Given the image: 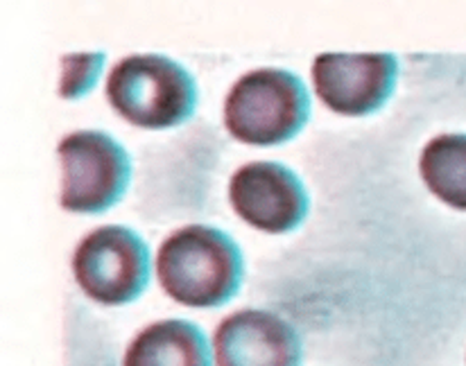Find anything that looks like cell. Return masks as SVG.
<instances>
[{"label": "cell", "mask_w": 466, "mask_h": 366, "mask_svg": "<svg viewBox=\"0 0 466 366\" xmlns=\"http://www.w3.org/2000/svg\"><path fill=\"white\" fill-rule=\"evenodd\" d=\"M62 159V206L71 213L97 215L127 193L132 159L106 132H76L57 147Z\"/></svg>", "instance_id": "4"}, {"label": "cell", "mask_w": 466, "mask_h": 366, "mask_svg": "<svg viewBox=\"0 0 466 366\" xmlns=\"http://www.w3.org/2000/svg\"><path fill=\"white\" fill-rule=\"evenodd\" d=\"M315 93L339 115H371L399 82V59L390 53H324L312 62Z\"/></svg>", "instance_id": "6"}, {"label": "cell", "mask_w": 466, "mask_h": 366, "mask_svg": "<svg viewBox=\"0 0 466 366\" xmlns=\"http://www.w3.org/2000/svg\"><path fill=\"white\" fill-rule=\"evenodd\" d=\"M310 93L283 68H258L242 75L225 100V127L236 141L274 147L292 141L309 124Z\"/></svg>", "instance_id": "2"}, {"label": "cell", "mask_w": 466, "mask_h": 366, "mask_svg": "<svg viewBox=\"0 0 466 366\" xmlns=\"http://www.w3.org/2000/svg\"><path fill=\"white\" fill-rule=\"evenodd\" d=\"M218 366H301L304 349L292 323L268 310H240L218 326Z\"/></svg>", "instance_id": "8"}, {"label": "cell", "mask_w": 466, "mask_h": 366, "mask_svg": "<svg viewBox=\"0 0 466 366\" xmlns=\"http://www.w3.org/2000/svg\"><path fill=\"white\" fill-rule=\"evenodd\" d=\"M419 173L437 199L451 208L466 211V134H441L432 138L421 152Z\"/></svg>", "instance_id": "10"}, {"label": "cell", "mask_w": 466, "mask_h": 366, "mask_svg": "<svg viewBox=\"0 0 466 366\" xmlns=\"http://www.w3.org/2000/svg\"><path fill=\"white\" fill-rule=\"evenodd\" d=\"M231 206L242 220L265 233H290L304 224L310 197L288 165L256 161L236 170L229 183Z\"/></svg>", "instance_id": "7"}, {"label": "cell", "mask_w": 466, "mask_h": 366, "mask_svg": "<svg viewBox=\"0 0 466 366\" xmlns=\"http://www.w3.org/2000/svg\"><path fill=\"white\" fill-rule=\"evenodd\" d=\"M105 53H79L62 57V82H59V95L66 100L84 97L96 86L105 66Z\"/></svg>", "instance_id": "11"}, {"label": "cell", "mask_w": 466, "mask_h": 366, "mask_svg": "<svg viewBox=\"0 0 466 366\" xmlns=\"http://www.w3.org/2000/svg\"><path fill=\"white\" fill-rule=\"evenodd\" d=\"M106 97L116 114L141 129H172L198 109L195 77L163 54H132L116 64L106 80Z\"/></svg>", "instance_id": "3"}, {"label": "cell", "mask_w": 466, "mask_h": 366, "mask_svg": "<svg viewBox=\"0 0 466 366\" xmlns=\"http://www.w3.org/2000/svg\"><path fill=\"white\" fill-rule=\"evenodd\" d=\"M123 366H211V346L198 323L166 319L134 337Z\"/></svg>", "instance_id": "9"}, {"label": "cell", "mask_w": 466, "mask_h": 366, "mask_svg": "<svg viewBox=\"0 0 466 366\" xmlns=\"http://www.w3.org/2000/svg\"><path fill=\"white\" fill-rule=\"evenodd\" d=\"M73 274L84 294L97 303H132L150 282V249L127 226H100L77 244Z\"/></svg>", "instance_id": "5"}, {"label": "cell", "mask_w": 466, "mask_h": 366, "mask_svg": "<svg viewBox=\"0 0 466 366\" xmlns=\"http://www.w3.org/2000/svg\"><path fill=\"white\" fill-rule=\"evenodd\" d=\"M157 276L170 299L188 308H220L238 294L245 276L242 252L216 226L175 231L157 253Z\"/></svg>", "instance_id": "1"}]
</instances>
